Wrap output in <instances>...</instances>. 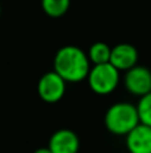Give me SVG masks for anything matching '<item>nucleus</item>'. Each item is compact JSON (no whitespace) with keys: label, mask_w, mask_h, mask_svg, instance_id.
Listing matches in <instances>:
<instances>
[{"label":"nucleus","mask_w":151,"mask_h":153,"mask_svg":"<svg viewBox=\"0 0 151 153\" xmlns=\"http://www.w3.org/2000/svg\"><path fill=\"white\" fill-rule=\"evenodd\" d=\"M54 70L66 82H82L87 79L91 70L90 59L82 48L76 46H64L55 54Z\"/></svg>","instance_id":"1"},{"label":"nucleus","mask_w":151,"mask_h":153,"mask_svg":"<svg viewBox=\"0 0 151 153\" xmlns=\"http://www.w3.org/2000/svg\"><path fill=\"white\" fill-rule=\"evenodd\" d=\"M139 122L138 109L128 102L114 103L104 114V125L115 136H127Z\"/></svg>","instance_id":"2"},{"label":"nucleus","mask_w":151,"mask_h":153,"mask_svg":"<svg viewBox=\"0 0 151 153\" xmlns=\"http://www.w3.org/2000/svg\"><path fill=\"white\" fill-rule=\"evenodd\" d=\"M119 70L111 63L94 65L87 76L90 89L98 95H108L119 85Z\"/></svg>","instance_id":"3"},{"label":"nucleus","mask_w":151,"mask_h":153,"mask_svg":"<svg viewBox=\"0 0 151 153\" xmlns=\"http://www.w3.org/2000/svg\"><path fill=\"white\" fill-rule=\"evenodd\" d=\"M66 86L67 82L55 70L48 71L40 76L37 82V95L47 103H56L66 94Z\"/></svg>","instance_id":"4"},{"label":"nucleus","mask_w":151,"mask_h":153,"mask_svg":"<svg viewBox=\"0 0 151 153\" xmlns=\"http://www.w3.org/2000/svg\"><path fill=\"white\" fill-rule=\"evenodd\" d=\"M125 87L136 97H143L151 91V71L144 66H134L125 75Z\"/></svg>","instance_id":"5"},{"label":"nucleus","mask_w":151,"mask_h":153,"mask_svg":"<svg viewBox=\"0 0 151 153\" xmlns=\"http://www.w3.org/2000/svg\"><path fill=\"white\" fill-rule=\"evenodd\" d=\"M80 141L78 134L70 129H59L50 137L48 148L52 153H78Z\"/></svg>","instance_id":"6"},{"label":"nucleus","mask_w":151,"mask_h":153,"mask_svg":"<svg viewBox=\"0 0 151 153\" xmlns=\"http://www.w3.org/2000/svg\"><path fill=\"white\" fill-rule=\"evenodd\" d=\"M126 146L130 153H151V126L139 122L126 136Z\"/></svg>","instance_id":"7"},{"label":"nucleus","mask_w":151,"mask_h":153,"mask_svg":"<svg viewBox=\"0 0 151 153\" xmlns=\"http://www.w3.org/2000/svg\"><path fill=\"white\" fill-rule=\"evenodd\" d=\"M110 63L119 71H127L138 63V51L133 45L120 43L111 48Z\"/></svg>","instance_id":"8"},{"label":"nucleus","mask_w":151,"mask_h":153,"mask_svg":"<svg viewBox=\"0 0 151 153\" xmlns=\"http://www.w3.org/2000/svg\"><path fill=\"white\" fill-rule=\"evenodd\" d=\"M88 59L94 65L108 63L111 58V47L103 42H96L88 50Z\"/></svg>","instance_id":"9"},{"label":"nucleus","mask_w":151,"mask_h":153,"mask_svg":"<svg viewBox=\"0 0 151 153\" xmlns=\"http://www.w3.org/2000/svg\"><path fill=\"white\" fill-rule=\"evenodd\" d=\"M42 8L51 18H60L68 11L70 0H42Z\"/></svg>","instance_id":"10"},{"label":"nucleus","mask_w":151,"mask_h":153,"mask_svg":"<svg viewBox=\"0 0 151 153\" xmlns=\"http://www.w3.org/2000/svg\"><path fill=\"white\" fill-rule=\"evenodd\" d=\"M136 109H138L139 114V121L142 124L151 126V91L141 97L138 105H136Z\"/></svg>","instance_id":"11"},{"label":"nucleus","mask_w":151,"mask_h":153,"mask_svg":"<svg viewBox=\"0 0 151 153\" xmlns=\"http://www.w3.org/2000/svg\"><path fill=\"white\" fill-rule=\"evenodd\" d=\"M34 153H52V152H51L50 148L47 146V148H39V149H36Z\"/></svg>","instance_id":"12"}]
</instances>
